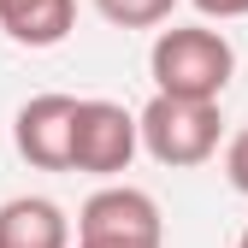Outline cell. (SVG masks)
Listing matches in <instances>:
<instances>
[{"label": "cell", "instance_id": "1", "mask_svg": "<svg viewBox=\"0 0 248 248\" xmlns=\"http://www.w3.org/2000/svg\"><path fill=\"white\" fill-rule=\"evenodd\" d=\"M148 71L160 95H183V101H219L231 77H236V47L225 42V30L207 24H171L154 36Z\"/></svg>", "mask_w": 248, "mask_h": 248}, {"label": "cell", "instance_id": "2", "mask_svg": "<svg viewBox=\"0 0 248 248\" xmlns=\"http://www.w3.org/2000/svg\"><path fill=\"white\" fill-rule=\"evenodd\" d=\"M219 130H225L219 101H183V95H160L154 89V101L136 112V142L171 171L207 166L219 154Z\"/></svg>", "mask_w": 248, "mask_h": 248}, {"label": "cell", "instance_id": "3", "mask_svg": "<svg viewBox=\"0 0 248 248\" xmlns=\"http://www.w3.org/2000/svg\"><path fill=\"white\" fill-rule=\"evenodd\" d=\"M77 248H166L160 201L130 183H107L77 213Z\"/></svg>", "mask_w": 248, "mask_h": 248}, {"label": "cell", "instance_id": "4", "mask_svg": "<svg viewBox=\"0 0 248 248\" xmlns=\"http://www.w3.org/2000/svg\"><path fill=\"white\" fill-rule=\"evenodd\" d=\"M136 112L118 101H77L71 112V171L83 177H118L136 160Z\"/></svg>", "mask_w": 248, "mask_h": 248}, {"label": "cell", "instance_id": "5", "mask_svg": "<svg viewBox=\"0 0 248 248\" xmlns=\"http://www.w3.org/2000/svg\"><path fill=\"white\" fill-rule=\"evenodd\" d=\"M71 112L77 95H30L12 118V148L36 171H71Z\"/></svg>", "mask_w": 248, "mask_h": 248}, {"label": "cell", "instance_id": "6", "mask_svg": "<svg viewBox=\"0 0 248 248\" xmlns=\"http://www.w3.org/2000/svg\"><path fill=\"white\" fill-rule=\"evenodd\" d=\"M0 248H71V219L47 195L0 201Z\"/></svg>", "mask_w": 248, "mask_h": 248}, {"label": "cell", "instance_id": "7", "mask_svg": "<svg viewBox=\"0 0 248 248\" xmlns=\"http://www.w3.org/2000/svg\"><path fill=\"white\" fill-rule=\"evenodd\" d=\"M77 24V0H0V30L18 47H59Z\"/></svg>", "mask_w": 248, "mask_h": 248}, {"label": "cell", "instance_id": "8", "mask_svg": "<svg viewBox=\"0 0 248 248\" xmlns=\"http://www.w3.org/2000/svg\"><path fill=\"white\" fill-rule=\"evenodd\" d=\"M177 0H95V12L118 30H154V24H166L171 18Z\"/></svg>", "mask_w": 248, "mask_h": 248}, {"label": "cell", "instance_id": "9", "mask_svg": "<svg viewBox=\"0 0 248 248\" xmlns=\"http://www.w3.org/2000/svg\"><path fill=\"white\" fill-rule=\"evenodd\" d=\"M225 183H231L236 195H248V124L225 142Z\"/></svg>", "mask_w": 248, "mask_h": 248}, {"label": "cell", "instance_id": "10", "mask_svg": "<svg viewBox=\"0 0 248 248\" xmlns=\"http://www.w3.org/2000/svg\"><path fill=\"white\" fill-rule=\"evenodd\" d=\"M201 18H248V0H189Z\"/></svg>", "mask_w": 248, "mask_h": 248}, {"label": "cell", "instance_id": "11", "mask_svg": "<svg viewBox=\"0 0 248 248\" xmlns=\"http://www.w3.org/2000/svg\"><path fill=\"white\" fill-rule=\"evenodd\" d=\"M236 248H248V231H242V236H236Z\"/></svg>", "mask_w": 248, "mask_h": 248}]
</instances>
